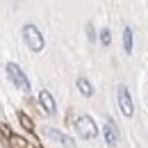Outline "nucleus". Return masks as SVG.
Instances as JSON below:
<instances>
[{
    "mask_svg": "<svg viewBox=\"0 0 148 148\" xmlns=\"http://www.w3.org/2000/svg\"><path fill=\"white\" fill-rule=\"evenodd\" d=\"M23 39H25V43H27V48H30L32 53H41V50H43V46H46L43 34L39 32L37 25H32V23L23 25Z\"/></svg>",
    "mask_w": 148,
    "mask_h": 148,
    "instance_id": "obj_1",
    "label": "nucleus"
},
{
    "mask_svg": "<svg viewBox=\"0 0 148 148\" xmlns=\"http://www.w3.org/2000/svg\"><path fill=\"white\" fill-rule=\"evenodd\" d=\"M75 130L82 139H96L98 137V125L89 114H82V116L75 119Z\"/></svg>",
    "mask_w": 148,
    "mask_h": 148,
    "instance_id": "obj_2",
    "label": "nucleus"
},
{
    "mask_svg": "<svg viewBox=\"0 0 148 148\" xmlns=\"http://www.w3.org/2000/svg\"><path fill=\"white\" fill-rule=\"evenodd\" d=\"M5 71H7V77L14 82V87H16V89H21V91H30V80L25 77V71L21 69L18 64L9 62V64L5 66Z\"/></svg>",
    "mask_w": 148,
    "mask_h": 148,
    "instance_id": "obj_3",
    "label": "nucleus"
},
{
    "mask_svg": "<svg viewBox=\"0 0 148 148\" xmlns=\"http://www.w3.org/2000/svg\"><path fill=\"white\" fill-rule=\"evenodd\" d=\"M116 100H119V110H121V114L123 116H132L134 114V105H132V98H130V91H128V87H119L116 89Z\"/></svg>",
    "mask_w": 148,
    "mask_h": 148,
    "instance_id": "obj_4",
    "label": "nucleus"
},
{
    "mask_svg": "<svg viewBox=\"0 0 148 148\" xmlns=\"http://www.w3.org/2000/svg\"><path fill=\"white\" fill-rule=\"evenodd\" d=\"M103 137H105V144H107L110 148L119 146L121 134H119V130H116V125H114V121H107V123L103 125Z\"/></svg>",
    "mask_w": 148,
    "mask_h": 148,
    "instance_id": "obj_5",
    "label": "nucleus"
},
{
    "mask_svg": "<svg viewBox=\"0 0 148 148\" xmlns=\"http://www.w3.org/2000/svg\"><path fill=\"white\" fill-rule=\"evenodd\" d=\"M39 105L43 107V112H46L48 116H55L57 107H55V98H53V93H50V91H46V89L39 91Z\"/></svg>",
    "mask_w": 148,
    "mask_h": 148,
    "instance_id": "obj_6",
    "label": "nucleus"
},
{
    "mask_svg": "<svg viewBox=\"0 0 148 148\" xmlns=\"http://www.w3.org/2000/svg\"><path fill=\"white\" fill-rule=\"evenodd\" d=\"M46 134L53 139V141H57V144H62L64 148H75V141L69 137V134H64V132H59V130L55 128H50V130H46Z\"/></svg>",
    "mask_w": 148,
    "mask_h": 148,
    "instance_id": "obj_7",
    "label": "nucleus"
},
{
    "mask_svg": "<svg viewBox=\"0 0 148 148\" xmlns=\"http://www.w3.org/2000/svg\"><path fill=\"white\" fill-rule=\"evenodd\" d=\"M75 84H77V91L82 93V96H87V98H91V96H93V87H91V82H89L87 77H82V75H80Z\"/></svg>",
    "mask_w": 148,
    "mask_h": 148,
    "instance_id": "obj_8",
    "label": "nucleus"
},
{
    "mask_svg": "<svg viewBox=\"0 0 148 148\" xmlns=\"http://www.w3.org/2000/svg\"><path fill=\"white\" fill-rule=\"evenodd\" d=\"M123 50L125 53H132V27H125L123 30Z\"/></svg>",
    "mask_w": 148,
    "mask_h": 148,
    "instance_id": "obj_9",
    "label": "nucleus"
},
{
    "mask_svg": "<svg viewBox=\"0 0 148 148\" xmlns=\"http://www.w3.org/2000/svg\"><path fill=\"white\" fill-rule=\"evenodd\" d=\"M100 43H103V46H110V43H112V32L107 30V27L100 30Z\"/></svg>",
    "mask_w": 148,
    "mask_h": 148,
    "instance_id": "obj_10",
    "label": "nucleus"
},
{
    "mask_svg": "<svg viewBox=\"0 0 148 148\" xmlns=\"http://www.w3.org/2000/svg\"><path fill=\"white\" fill-rule=\"evenodd\" d=\"M18 119H21V123H23V125H25V128H27V130H32V128H34V125H32V121H30V116H27V114H23V112H21V114H18Z\"/></svg>",
    "mask_w": 148,
    "mask_h": 148,
    "instance_id": "obj_11",
    "label": "nucleus"
},
{
    "mask_svg": "<svg viewBox=\"0 0 148 148\" xmlns=\"http://www.w3.org/2000/svg\"><path fill=\"white\" fill-rule=\"evenodd\" d=\"M87 32H89V41H93V39H96V34H93V25H91V23L87 25Z\"/></svg>",
    "mask_w": 148,
    "mask_h": 148,
    "instance_id": "obj_12",
    "label": "nucleus"
}]
</instances>
